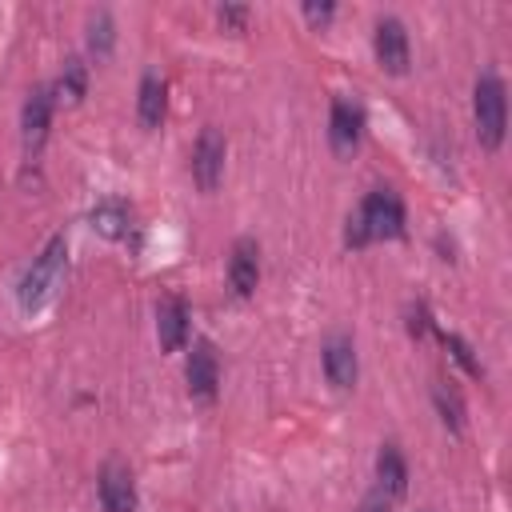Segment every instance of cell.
I'll use <instances>...</instances> for the list:
<instances>
[{
    "instance_id": "cell-13",
    "label": "cell",
    "mask_w": 512,
    "mask_h": 512,
    "mask_svg": "<svg viewBox=\"0 0 512 512\" xmlns=\"http://www.w3.org/2000/svg\"><path fill=\"white\" fill-rule=\"evenodd\" d=\"M164 112H168V88H164V80H160V76H152V72H148V76L140 80L136 116H140V124H144V128H160Z\"/></svg>"
},
{
    "instance_id": "cell-22",
    "label": "cell",
    "mask_w": 512,
    "mask_h": 512,
    "mask_svg": "<svg viewBox=\"0 0 512 512\" xmlns=\"http://www.w3.org/2000/svg\"><path fill=\"white\" fill-rule=\"evenodd\" d=\"M332 12H336L332 4H304V16H308L312 24H328V20H332Z\"/></svg>"
},
{
    "instance_id": "cell-2",
    "label": "cell",
    "mask_w": 512,
    "mask_h": 512,
    "mask_svg": "<svg viewBox=\"0 0 512 512\" xmlns=\"http://www.w3.org/2000/svg\"><path fill=\"white\" fill-rule=\"evenodd\" d=\"M472 116H476L480 144L500 148L504 128H508V96H504V80L496 72H480L476 92H472Z\"/></svg>"
},
{
    "instance_id": "cell-11",
    "label": "cell",
    "mask_w": 512,
    "mask_h": 512,
    "mask_svg": "<svg viewBox=\"0 0 512 512\" xmlns=\"http://www.w3.org/2000/svg\"><path fill=\"white\" fill-rule=\"evenodd\" d=\"M156 336L164 352H180L188 340V304L180 296H164L156 304Z\"/></svg>"
},
{
    "instance_id": "cell-15",
    "label": "cell",
    "mask_w": 512,
    "mask_h": 512,
    "mask_svg": "<svg viewBox=\"0 0 512 512\" xmlns=\"http://www.w3.org/2000/svg\"><path fill=\"white\" fill-rule=\"evenodd\" d=\"M88 220H92V228H96L104 240H124L128 228H132V212H128V204H120V200H100Z\"/></svg>"
},
{
    "instance_id": "cell-16",
    "label": "cell",
    "mask_w": 512,
    "mask_h": 512,
    "mask_svg": "<svg viewBox=\"0 0 512 512\" xmlns=\"http://www.w3.org/2000/svg\"><path fill=\"white\" fill-rule=\"evenodd\" d=\"M432 400H436V412H440V420H444L452 432H460V428H464V404H460L456 388H448L444 380H436V384H432Z\"/></svg>"
},
{
    "instance_id": "cell-18",
    "label": "cell",
    "mask_w": 512,
    "mask_h": 512,
    "mask_svg": "<svg viewBox=\"0 0 512 512\" xmlns=\"http://www.w3.org/2000/svg\"><path fill=\"white\" fill-rule=\"evenodd\" d=\"M84 88H88V72H84V60H80V56H72V60L64 64V76H60V92H64L68 100H80V96H84Z\"/></svg>"
},
{
    "instance_id": "cell-3",
    "label": "cell",
    "mask_w": 512,
    "mask_h": 512,
    "mask_svg": "<svg viewBox=\"0 0 512 512\" xmlns=\"http://www.w3.org/2000/svg\"><path fill=\"white\" fill-rule=\"evenodd\" d=\"M64 264H68V244H64V236H52L20 280V308H28V312L40 308L56 292V284L64 276Z\"/></svg>"
},
{
    "instance_id": "cell-6",
    "label": "cell",
    "mask_w": 512,
    "mask_h": 512,
    "mask_svg": "<svg viewBox=\"0 0 512 512\" xmlns=\"http://www.w3.org/2000/svg\"><path fill=\"white\" fill-rule=\"evenodd\" d=\"M184 376H188V392H192L200 404H212V400H216V384H220V360H216L212 340H196V344H192Z\"/></svg>"
},
{
    "instance_id": "cell-7",
    "label": "cell",
    "mask_w": 512,
    "mask_h": 512,
    "mask_svg": "<svg viewBox=\"0 0 512 512\" xmlns=\"http://www.w3.org/2000/svg\"><path fill=\"white\" fill-rule=\"evenodd\" d=\"M224 152H228L224 148V136L216 128H204L200 140H196V148H192V176H196V184L204 192H212L220 184V176H224Z\"/></svg>"
},
{
    "instance_id": "cell-17",
    "label": "cell",
    "mask_w": 512,
    "mask_h": 512,
    "mask_svg": "<svg viewBox=\"0 0 512 512\" xmlns=\"http://www.w3.org/2000/svg\"><path fill=\"white\" fill-rule=\"evenodd\" d=\"M112 40H116V32H112V16H108V12H96V16L88 20V44H92V52L104 56V52L112 48Z\"/></svg>"
},
{
    "instance_id": "cell-21",
    "label": "cell",
    "mask_w": 512,
    "mask_h": 512,
    "mask_svg": "<svg viewBox=\"0 0 512 512\" xmlns=\"http://www.w3.org/2000/svg\"><path fill=\"white\" fill-rule=\"evenodd\" d=\"M360 512H392V500H388L380 488H372V492L360 500Z\"/></svg>"
},
{
    "instance_id": "cell-5",
    "label": "cell",
    "mask_w": 512,
    "mask_h": 512,
    "mask_svg": "<svg viewBox=\"0 0 512 512\" xmlns=\"http://www.w3.org/2000/svg\"><path fill=\"white\" fill-rule=\"evenodd\" d=\"M52 108H56V88L52 84H36L24 100V112H20V128H24V148L28 152H40L44 136H48V124H52Z\"/></svg>"
},
{
    "instance_id": "cell-1",
    "label": "cell",
    "mask_w": 512,
    "mask_h": 512,
    "mask_svg": "<svg viewBox=\"0 0 512 512\" xmlns=\"http://www.w3.org/2000/svg\"><path fill=\"white\" fill-rule=\"evenodd\" d=\"M404 236V204L392 188H376L360 200V208L348 216L344 228V244L348 248H364L372 240H396Z\"/></svg>"
},
{
    "instance_id": "cell-19",
    "label": "cell",
    "mask_w": 512,
    "mask_h": 512,
    "mask_svg": "<svg viewBox=\"0 0 512 512\" xmlns=\"http://www.w3.org/2000/svg\"><path fill=\"white\" fill-rule=\"evenodd\" d=\"M440 340H444V348L452 352V360H456V364H460L468 376H480V360L472 356V348H468V344H464L456 332H440Z\"/></svg>"
},
{
    "instance_id": "cell-9",
    "label": "cell",
    "mask_w": 512,
    "mask_h": 512,
    "mask_svg": "<svg viewBox=\"0 0 512 512\" xmlns=\"http://www.w3.org/2000/svg\"><path fill=\"white\" fill-rule=\"evenodd\" d=\"M376 60L392 76H404L408 72V32H404V24L396 16H384L376 24Z\"/></svg>"
},
{
    "instance_id": "cell-14",
    "label": "cell",
    "mask_w": 512,
    "mask_h": 512,
    "mask_svg": "<svg viewBox=\"0 0 512 512\" xmlns=\"http://www.w3.org/2000/svg\"><path fill=\"white\" fill-rule=\"evenodd\" d=\"M376 480H380V492H384L388 500L404 496V488H408V464H404V456L396 452V444H384V448H380V456H376Z\"/></svg>"
},
{
    "instance_id": "cell-20",
    "label": "cell",
    "mask_w": 512,
    "mask_h": 512,
    "mask_svg": "<svg viewBox=\"0 0 512 512\" xmlns=\"http://www.w3.org/2000/svg\"><path fill=\"white\" fill-rule=\"evenodd\" d=\"M220 24L232 28V32H244V24H248V8H240V4H224V8H220Z\"/></svg>"
},
{
    "instance_id": "cell-8",
    "label": "cell",
    "mask_w": 512,
    "mask_h": 512,
    "mask_svg": "<svg viewBox=\"0 0 512 512\" xmlns=\"http://www.w3.org/2000/svg\"><path fill=\"white\" fill-rule=\"evenodd\" d=\"M100 504H104V512H136V480H132L128 464L108 460L100 468Z\"/></svg>"
},
{
    "instance_id": "cell-10",
    "label": "cell",
    "mask_w": 512,
    "mask_h": 512,
    "mask_svg": "<svg viewBox=\"0 0 512 512\" xmlns=\"http://www.w3.org/2000/svg\"><path fill=\"white\" fill-rule=\"evenodd\" d=\"M256 280H260V248H256V240L240 236L228 256V284L236 296H252Z\"/></svg>"
},
{
    "instance_id": "cell-4",
    "label": "cell",
    "mask_w": 512,
    "mask_h": 512,
    "mask_svg": "<svg viewBox=\"0 0 512 512\" xmlns=\"http://www.w3.org/2000/svg\"><path fill=\"white\" fill-rule=\"evenodd\" d=\"M360 136H364V112L356 100L348 96H336L332 100V116H328V144L336 156H352L360 148Z\"/></svg>"
},
{
    "instance_id": "cell-12",
    "label": "cell",
    "mask_w": 512,
    "mask_h": 512,
    "mask_svg": "<svg viewBox=\"0 0 512 512\" xmlns=\"http://www.w3.org/2000/svg\"><path fill=\"white\" fill-rule=\"evenodd\" d=\"M324 376L336 388H352L356 384V348L348 336H332L324 344Z\"/></svg>"
}]
</instances>
